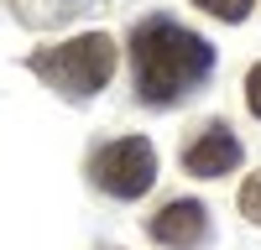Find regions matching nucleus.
Listing matches in <instances>:
<instances>
[{"instance_id": "f257e3e1", "label": "nucleus", "mask_w": 261, "mask_h": 250, "mask_svg": "<svg viewBox=\"0 0 261 250\" xmlns=\"http://www.w3.org/2000/svg\"><path fill=\"white\" fill-rule=\"evenodd\" d=\"M130 68H136V89H141L146 104H172L178 94H188L193 83L209 78L214 47L199 32L178 26V21L151 16L130 37Z\"/></svg>"}, {"instance_id": "f03ea898", "label": "nucleus", "mask_w": 261, "mask_h": 250, "mask_svg": "<svg viewBox=\"0 0 261 250\" xmlns=\"http://www.w3.org/2000/svg\"><path fill=\"white\" fill-rule=\"evenodd\" d=\"M32 73H42L53 89L84 99V94H94V89L110 83V73H115V42L105 37V32L73 37V42H63V47L37 52L32 57Z\"/></svg>"}, {"instance_id": "7ed1b4c3", "label": "nucleus", "mask_w": 261, "mask_h": 250, "mask_svg": "<svg viewBox=\"0 0 261 250\" xmlns=\"http://www.w3.org/2000/svg\"><path fill=\"white\" fill-rule=\"evenodd\" d=\"M89 172L110 198H141L151 188V177H157V151H151L146 136H120L94 157Z\"/></svg>"}, {"instance_id": "20e7f679", "label": "nucleus", "mask_w": 261, "mask_h": 250, "mask_svg": "<svg viewBox=\"0 0 261 250\" xmlns=\"http://www.w3.org/2000/svg\"><path fill=\"white\" fill-rule=\"evenodd\" d=\"M235 162H241V141L230 136L225 120L204 125V131L188 141V151H183V167L193 177H225V172H235Z\"/></svg>"}, {"instance_id": "39448f33", "label": "nucleus", "mask_w": 261, "mask_h": 250, "mask_svg": "<svg viewBox=\"0 0 261 250\" xmlns=\"http://www.w3.org/2000/svg\"><path fill=\"white\" fill-rule=\"evenodd\" d=\"M204 229H209V214H204V203H193V198H178V203H167L162 214H151V240L167 245V250H193L204 240Z\"/></svg>"}, {"instance_id": "423d86ee", "label": "nucleus", "mask_w": 261, "mask_h": 250, "mask_svg": "<svg viewBox=\"0 0 261 250\" xmlns=\"http://www.w3.org/2000/svg\"><path fill=\"white\" fill-rule=\"evenodd\" d=\"M193 6L209 11V16H220V21H246L256 0H193Z\"/></svg>"}, {"instance_id": "0eeeda50", "label": "nucleus", "mask_w": 261, "mask_h": 250, "mask_svg": "<svg viewBox=\"0 0 261 250\" xmlns=\"http://www.w3.org/2000/svg\"><path fill=\"white\" fill-rule=\"evenodd\" d=\"M241 214H246L251 224H261V172H251L246 188H241Z\"/></svg>"}, {"instance_id": "6e6552de", "label": "nucleus", "mask_w": 261, "mask_h": 250, "mask_svg": "<svg viewBox=\"0 0 261 250\" xmlns=\"http://www.w3.org/2000/svg\"><path fill=\"white\" fill-rule=\"evenodd\" d=\"M246 104H251V115L261 120V63H256V68L246 73Z\"/></svg>"}]
</instances>
